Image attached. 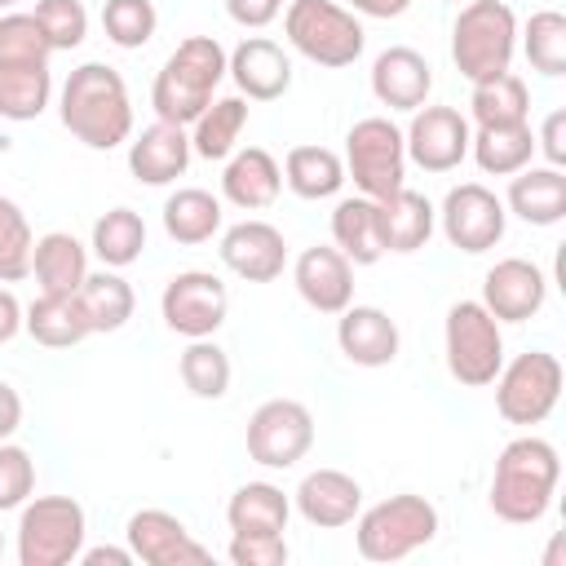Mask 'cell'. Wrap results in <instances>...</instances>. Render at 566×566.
<instances>
[{
    "mask_svg": "<svg viewBox=\"0 0 566 566\" xmlns=\"http://www.w3.org/2000/svg\"><path fill=\"white\" fill-rule=\"evenodd\" d=\"M57 115H62V128L75 142H84L88 150H115L133 137L128 84L106 62H84L66 75L62 97H57Z\"/></svg>",
    "mask_w": 566,
    "mask_h": 566,
    "instance_id": "1",
    "label": "cell"
},
{
    "mask_svg": "<svg viewBox=\"0 0 566 566\" xmlns=\"http://www.w3.org/2000/svg\"><path fill=\"white\" fill-rule=\"evenodd\" d=\"M557 482H562V460H557V447L548 438H513L500 460H495V473H491V513L500 522H513V526H531L548 513L553 495H557Z\"/></svg>",
    "mask_w": 566,
    "mask_h": 566,
    "instance_id": "2",
    "label": "cell"
},
{
    "mask_svg": "<svg viewBox=\"0 0 566 566\" xmlns=\"http://www.w3.org/2000/svg\"><path fill=\"white\" fill-rule=\"evenodd\" d=\"M221 80H226V49H221V40L217 35H186L168 53V62L159 66V75L150 84L155 119L190 128L203 115V106L212 102Z\"/></svg>",
    "mask_w": 566,
    "mask_h": 566,
    "instance_id": "3",
    "label": "cell"
},
{
    "mask_svg": "<svg viewBox=\"0 0 566 566\" xmlns=\"http://www.w3.org/2000/svg\"><path fill=\"white\" fill-rule=\"evenodd\" d=\"M517 53V13L504 0H464L451 22V62L455 71L478 84L504 75Z\"/></svg>",
    "mask_w": 566,
    "mask_h": 566,
    "instance_id": "4",
    "label": "cell"
},
{
    "mask_svg": "<svg viewBox=\"0 0 566 566\" xmlns=\"http://www.w3.org/2000/svg\"><path fill=\"white\" fill-rule=\"evenodd\" d=\"M283 35L301 57H310L314 66H327V71L354 66L367 44L358 13H349L336 0H292L283 9Z\"/></svg>",
    "mask_w": 566,
    "mask_h": 566,
    "instance_id": "5",
    "label": "cell"
},
{
    "mask_svg": "<svg viewBox=\"0 0 566 566\" xmlns=\"http://www.w3.org/2000/svg\"><path fill=\"white\" fill-rule=\"evenodd\" d=\"M438 509L424 495H389L371 509H358L354 517V544L367 562H402L416 548H424L438 535Z\"/></svg>",
    "mask_w": 566,
    "mask_h": 566,
    "instance_id": "6",
    "label": "cell"
},
{
    "mask_svg": "<svg viewBox=\"0 0 566 566\" xmlns=\"http://www.w3.org/2000/svg\"><path fill=\"white\" fill-rule=\"evenodd\" d=\"M88 517L71 495H31L18 509V562L22 566H71L84 548Z\"/></svg>",
    "mask_w": 566,
    "mask_h": 566,
    "instance_id": "7",
    "label": "cell"
},
{
    "mask_svg": "<svg viewBox=\"0 0 566 566\" xmlns=\"http://www.w3.org/2000/svg\"><path fill=\"white\" fill-rule=\"evenodd\" d=\"M407 142L402 128L385 115H367L345 133V181L367 199H389L407 181Z\"/></svg>",
    "mask_w": 566,
    "mask_h": 566,
    "instance_id": "8",
    "label": "cell"
},
{
    "mask_svg": "<svg viewBox=\"0 0 566 566\" xmlns=\"http://www.w3.org/2000/svg\"><path fill=\"white\" fill-rule=\"evenodd\" d=\"M442 349H447V371L469 389L491 385L495 371L504 367V332L482 301H455L447 310Z\"/></svg>",
    "mask_w": 566,
    "mask_h": 566,
    "instance_id": "9",
    "label": "cell"
},
{
    "mask_svg": "<svg viewBox=\"0 0 566 566\" xmlns=\"http://www.w3.org/2000/svg\"><path fill=\"white\" fill-rule=\"evenodd\" d=\"M562 363L548 349H526L513 363H504L495 371V411L509 424H539L553 416L557 398H562Z\"/></svg>",
    "mask_w": 566,
    "mask_h": 566,
    "instance_id": "10",
    "label": "cell"
},
{
    "mask_svg": "<svg viewBox=\"0 0 566 566\" xmlns=\"http://www.w3.org/2000/svg\"><path fill=\"white\" fill-rule=\"evenodd\" d=\"M314 447V416L296 398H270L248 420V460L261 469H292Z\"/></svg>",
    "mask_w": 566,
    "mask_h": 566,
    "instance_id": "11",
    "label": "cell"
},
{
    "mask_svg": "<svg viewBox=\"0 0 566 566\" xmlns=\"http://www.w3.org/2000/svg\"><path fill=\"white\" fill-rule=\"evenodd\" d=\"M438 226H442V234H447L451 248L478 256V252H491L504 239L509 208L482 181H460V186L447 190V199L438 208Z\"/></svg>",
    "mask_w": 566,
    "mask_h": 566,
    "instance_id": "12",
    "label": "cell"
},
{
    "mask_svg": "<svg viewBox=\"0 0 566 566\" xmlns=\"http://www.w3.org/2000/svg\"><path fill=\"white\" fill-rule=\"evenodd\" d=\"M159 314L164 323L186 336V340H199V336H217V327L226 323L230 314V287L212 274V270H181L164 283V296H159Z\"/></svg>",
    "mask_w": 566,
    "mask_h": 566,
    "instance_id": "13",
    "label": "cell"
},
{
    "mask_svg": "<svg viewBox=\"0 0 566 566\" xmlns=\"http://www.w3.org/2000/svg\"><path fill=\"white\" fill-rule=\"evenodd\" d=\"M469 137H473V128L455 106H429V102L420 111H411V124L402 133L407 159L424 172L460 168L469 159Z\"/></svg>",
    "mask_w": 566,
    "mask_h": 566,
    "instance_id": "14",
    "label": "cell"
},
{
    "mask_svg": "<svg viewBox=\"0 0 566 566\" xmlns=\"http://www.w3.org/2000/svg\"><path fill=\"white\" fill-rule=\"evenodd\" d=\"M124 539L133 548L137 562L146 566H199V562H212V548H203L186 522L168 509H137L124 526Z\"/></svg>",
    "mask_w": 566,
    "mask_h": 566,
    "instance_id": "15",
    "label": "cell"
},
{
    "mask_svg": "<svg viewBox=\"0 0 566 566\" xmlns=\"http://www.w3.org/2000/svg\"><path fill=\"white\" fill-rule=\"evenodd\" d=\"M548 301V274L526 256H504L482 279V305L495 323H526Z\"/></svg>",
    "mask_w": 566,
    "mask_h": 566,
    "instance_id": "16",
    "label": "cell"
},
{
    "mask_svg": "<svg viewBox=\"0 0 566 566\" xmlns=\"http://www.w3.org/2000/svg\"><path fill=\"white\" fill-rule=\"evenodd\" d=\"M221 265L230 274H239L243 283H274L287 265V243L283 230L270 221H234L230 230H221Z\"/></svg>",
    "mask_w": 566,
    "mask_h": 566,
    "instance_id": "17",
    "label": "cell"
},
{
    "mask_svg": "<svg viewBox=\"0 0 566 566\" xmlns=\"http://www.w3.org/2000/svg\"><path fill=\"white\" fill-rule=\"evenodd\" d=\"M226 75L234 80L239 97L248 102H279L292 88V57L265 40V35H248L226 53Z\"/></svg>",
    "mask_w": 566,
    "mask_h": 566,
    "instance_id": "18",
    "label": "cell"
},
{
    "mask_svg": "<svg viewBox=\"0 0 566 566\" xmlns=\"http://www.w3.org/2000/svg\"><path fill=\"white\" fill-rule=\"evenodd\" d=\"M292 283H296L301 301L318 314H340L354 301V265L345 261L340 248H327V243H314L296 256Z\"/></svg>",
    "mask_w": 566,
    "mask_h": 566,
    "instance_id": "19",
    "label": "cell"
},
{
    "mask_svg": "<svg viewBox=\"0 0 566 566\" xmlns=\"http://www.w3.org/2000/svg\"><path fill=\"white\" fill-rule=\"evenodd\" d=\"M371 93L380 106L389 111H420L433 93V66L424 53L394 44L385 53H376L371 62Z\"/></svg>",
    "mask_w": 566,
    "mask_h": 566,
    "instance_id": "20",
    "label": "cell"
},
{
    "mask_svg": "<svg viewBox=\"0 0 566 566\" xmlns=\"http://www.w3.org/2000/svg\"><path fill=\"white\" fill-rule=\"evenodd\" d=\"M336 345L354 367H389L398 358V323L380 305H345L336 318Z\"/></svg>",
    "mask_w": 566,
    "mask_h": 566,
    "instance_id": "21",
    "label": "cell"
},
{
    "mask_svg": "<svg viewBox=\"0 0 566 566\" xmlns=\"http://www.w3.org/2000/svg\"><path fill=\"white\" fill-rule=\"evenodd\" d=\"M296 513L318 526V531H336V526H349L363 509V486L358 478L340 473V469H314L301 478L296 495H292Z\"/></svg>",
    "mask_w": 566,
    "mask_h": 566,
    "instance_id": "22",
    "label": "cell"
},
{
    "mask_svg": "<svg viewBox=\"0 0 566 566\" xmlns=\"http://www.w3.org/2000/svg\"><path fill=\"white\" fill-rule=\"evenodd\" d=\"M190 133L181 124L155 119L137 137H128V172L142 186H168L190 168Z\"/></svg>",
    "mask_w": 566,
    "mask_h": 566,
    "instance_id": "23",
    "label": "cell"
},
{
    "mask_svg": "<svg viewBox=\"0 0 566 566\" xmlns=\"http://www.w3.org/2000/svg\"><path fill=\"white\" fill-rule=\"evenodd\" d=\"M279 190H283V168H279V159H274L270 150H261V146L234 150V155L226 159V168H221V199L234 203V208H243V212L270 208V203L279 199Z\"/></svg>",
    "mask_w": 566,
    "mask_h": 566,
    "instance_id": "24",
    "label": "cell"
},
{
    "mask_svg": "<svg viewBox=\"0 0 566 566\" xmlns=\"http://www.w3.org/2000/svg\"><path fill=\"white\" fill-rule=\"evenodd\" d=\"M504 208L513 217H522L526 226H557L566 217V172L544 164V168H522L509 181Z\"/></svg>",
    "mask_w": 566,
    "mask_h": 566,
    "instance_id": "25",
    "label": "cell"
},
{
    "mask_svg": "<svg viewBox=\"0 0 566 566\" xmlns=\"http://www.w3.org/2000/svg\"><path fill=\"white\" fill-rule=\"evenodd\" d=\"M31 274L49 296L80 292V283L88 279V248L71 230H49L31 248Z\"/></svg>",
    "mask_w": 566,
    "mask_h": 566,
    "instance_id": "26",
    "label": "cell"
},
{
    "mask_svg": "<svg viewBox=\"0 0 566 566\" xmlns=\"http://www.w3.org/2000/svg\"><path fill=\"white\" fill-rule=\"evenodd\" d=\"M376 217H380L385 252H416L433 239V226H438V208L407 186L394 190L389 199H376Z\"/></svg>",
    "mask_w": 566,
    "mask_h": 566,
    "instance_id": "27",
    "label": "cell"
},
{
    "mask_svg": "<svg viewBox=\"0 0 566 566\" xmlns=\"http://www.w3.org/2000/svg\"><path fill=\"white\" fill-rule=\"evenodd\" d=\"M22 332H31V340H40L44 349H71L84 336H93L88 314L80 305V292H66V296L40 292L22 314Z\"/></svg>",
    "mask_w": 566,
    "mask_h": 566,
    "instance_id": "28",
    "label": "cell"
},
{
    "mask_svg": "<svg viewBox=\"0 0 566 566\" xmlns=\"http://www.w3.org/2000/svg\"><path fill=\"white\" fill-rule=\"evenodd\" d=\"M332 243L345 252L349 265H376V261L385 256L376 199H367V195L340 199V203L332 208Z\"/></svg>",
    "mask_w": 566,
    "mask_h": 566,
    "instance_id": "29",
    "label": "cell"
},
{
    "mask_svg": "<svg viewBox=\"0 0 566 566\" xmlns=\"http://www.w3.org/2000/svg\"><path fill=\"white\" fill-rule=\"evenodd\" d=\"M287 517L292 500L274 482H243L226 504V522L234 535H283Z\"/></svg>",
    "mask_w": 566,
    "mask_h": 566,
    "instance_id": "30",
    "label": "cell"
},
{
    "mask_svg": "<svg viewBox=\"0 0 566 566\" xmlns=\"http://www.w3.org/2000/svg\"><path fill=\"white\" fill-rule=\"evenodd\" d=\"M469 155L486 177H513L535 159V128L522 124H491L469 137Z\"/></svg>",
    "mask_w": 566,
    "mask_h": 566,
    "instance_id": "31",
    "label": "cell"
},
{
    "mask_svg": "<svg viewBox=\"0 0 566 566\" xmlns=\"http://www.w3.org/2000/svg\"><path fill=\"white\" fill-rule=\"evenodd\" d=\"M53 102L49 62H0V119H40Z\"/></svg>",
    "mask_w": 566,
    "mask_h": 566,
    "instance_id": "32",
    "label": "cell"
},
{
    "mask_svg": "<svg viewBox=\"0 0 566 566\" xmlns=\"http://www.w3.org/2000/svg\"><path fill=\"white\" fill-rule=\"evenodd\" d=\"M221 217H226L221 199L199 186H181L164 199V230L172 243H186V248H199L212 234H221Z\"/></svg>",
    "mask_w": 566,
    "mask_h": 566,
    "instance_id": "33",
    "label": "cell"
},
{
    "mask_svg": "<svg viewBox=\"0 0 566 566\" xmlns=\"http://www.w3.org/2000/svg\"><path fill=\"white\" fill-rule=\"evenodd\" d=\"M243 128H248V97H212L203 115L190 124V150L199 159H230L239 150Z\"/></svg>",
    "mask_w": 566,
    "mask_h": 566,
    "instance_id": "34",
    "label": "cell"
},
{
    "mask_svg": "<svg viewBox=\"0 0 566 566\" xmlns=\"http://www.w3.org/2000/svg\"><path fill=\"white\" fill-rule=\"evenodd\" d=\"M283 181L296 199H332L345 186V159L327 146H292L283 159Z\"/></svg>",
    "mask_w": 566,
    "mask_h": 566,
    "instance_id": "35",
    "label": "cell"
},
{
    "mask_svg": "<svg viewBox=\"0 0 566 566\" xmlns=\"http://www.w3.org/2000/svg\"><path fill=\"white\" fill-rule=\"evenodd\" d=\"M469 115L478 128H491V124H522L531 115V88L522 75L504 71V75H491V80H478L473 93H469Z\"/></svg>",
    "mask_w": 566,
    "mask_h": 566,
    "instance_id": "36",
    "label": "cell"
},
{
    "mask_svg": "<svg viewBox=\"0 0 566 566\" xmlns=\"http://www.w3.org/2000/svg\"><path fill=\"white\" fill-rule=\"evenodd\" d=\"M80 305H84L93 332H119L133 318L137 296H133V287L119 270H97L80 283Z\"/></svg>",
    "mask_w": 566,
    "mask_h": 566,
    "instance_id": "37",
    "label": "cell"
},
{
    "mask_svg": "<svg viewBox=\"0 0 566 566\" xmlns=\"http://www.w3.org/2000/svg\"><path fill=\"white\" fill-rule=\"evenodd\" d=\"M93 252L106 270H124L146 252V221L133 208H111L93 221Z\"/></svg>",
    "mask_w": 566,
    "mask_h": 566,
    "instance_id": "38",
    "label": "cell"
},
{
    "mask_svg": "<svg viewBox=\"0 0 566 566\" xmlns=\"http://www.w3.org/2000/svg\"><path fill=\"white\" fill-rule=\"evenodd\" d=\"M517 44L531 62V71L557 80L566 75V13L557 9H539L526 18V27H517Z\"/></svg>",
    "mask_w": 566,
    "mask_h": 566,
    "instance_id": "39",
    "label": "cell"
},
{
    "mask_svg": "<svg viewBox=\"0 0 566 566\" xmlns=\"http://www.w3.org/2000/svg\"><path fill=\"white\" fill-rule=\"evenodd\" d=\"M177 371H181V385H186L195 398H208V402L226 398V394H230V376H234L230 354H226V349H221L212 336L190 340V345L181 349Z\"/></svg>",
    "mask_w": 566,
    "mask_h": 566,
    "instance_id": "40",
    "label": "cell"
},
{
    "mask_svg": "<svg viewBox=\"0 0 566 566\" xmlns=\"http://www.w3.org/2000/svg\"><path fill=\"white\" fill-rule=\"evenodd\" d=\"M31 248L35 234L27 212L9 195H0V283H22L31 274Z\"/></svg>",
    "mask_w": 566,
    "mask_h": 566,
    "instance_id": "41",
    "label": "cell"
},
{
    "mask_svg": "<svg viewBox=\"0 0 566 566\" xmlns=\"http://www.w3.org/2000/svg\"><path fill=\"white\" fill-rule=\"evenodd\" d=\"M155 27H159V13H155L150 0H106L102 4V31L119 49L150 44L155 40Z\"/></svg>",
    "mask_w": 566,
    "mask_h": 566,
    "instance_id": "42",
    "label": "cell"
},
{
    "mask_svg": "<svg viewBox=\"0 0 566 566\" xmlns=\"http://www.w3.org/2000/svg\"><path fill=\"white\" fill-rule=\"evenodd\" d=\"M35 22L49 40L53 53H66V49H80L84 35H88V9L80 0H35Z\"/></svg>",
    "mask_w": 566,
    "mask_h": 566,
    "instance_id": "43",
    "label": "cell"
},
{
    "mask_svg": "<svg viewBox=\"0 0 566 566\" xmlns=\"http://www.w3.org/2000/svg\"><path fill=\"white\" fill-rule=\"evenodd\" d=\"M53 49L35 22V13H4L0 18V62H49Z\"/></svg>",
    "mask_w": 566,
    "mask_h": 566,
    "instance_id": "44",
    "label": "cell"
},
{
    "mask_svg": "<svg viewBox=\"0 0 566 566\" xmlns=\"http://www.w3.org/2000/svg\"><path fill=\"white\" fill-rule=\"evenodd\" d=\"M35 495V460L18 442H0V513L22 509Z\"/></svg>",
    "mask_w": 566,
    "mask_h": 566,
    "instance_id": "45",
    "label": "cell"
},
{
    "mask_svg": "<svg viewBox=\"0 0 566 566\" xmlns=\"http://www.w3.org/2000/svg\"><path fill=\"white\" fill-rule=\"evenodd\" d=\"M226 557L234 566H283L287 562V539L283 535H230Z\"/></svg>",
    "mask_w": 566,
    "mask_h": 566,
    "instance_id": "46",
    "label": "cell"
},
{
    "mask_svg": "<svg viewBox=\"0 0 566 566\" xmlns=\"http://www.w3.org/2000/svg\"><path fill=\"white\" fill-rule=\"evenodd\" d=\"M535 150H544V159H548L553 168L566 164V111H548V115H544V124H539V133H535Z\"/></svg>",
    "mask_w": 566,
    "mask_h": 566,
    "instance_id": "47",
    "label": "cell"
},
{
    "mask_svg": "<svg viewBox=\"0 0 566 566\" xmlns=\"http://www.w3.org/2000/svg\"><path fill=\"white\" fill-rule=\"evenodd\" d=\"M226 13H230V22H239L248 31H261L283 13V0H226Z\"/></svg>",
    "mask_w": 566,
    "mask_h": 566,
    "instance_id": "48",
    "label": "cell"
},
{
    "mask_svg": "<svg viewBox=\"0 0 566 566\" xmlns=\"http://www.w3.org/2000/svg\"><path fill=\"white\" fill-rule=\"evenodd\" d=\"M18 424H22V394L9 380H0V442H9Z\"/></svg>",
    "mask_w": 566,
    "mask_h": 566,
    "instance_id": "49",
    "label": "cell"
},
{
    "mask_svg": "<svg viewBox=\"0 0 566 566\" xmlns=\"http://www.w3.org/2000/svg\"><path fill=\"white\" fill-rule=\"evenodd\" d=\"M22 301L9 292V287H0V345H9L18 332H22Z\"/></svg>",
    "mask_w": 566,
    "mask_h": 566,
    "instance_id": "50",
    "label": "cell"
},
{
    "mask_svg": "<svg viewBox=\"0 0 566 566\" xmlns=\"http://www.w3.org/2000/svg\"><path fill=\"white\" fill-rule=\"evenodd\" d=\"M75 562H84V566H133L137 557H133V548H115V544H97V548H80V557Z\"/></svg>",
    "mask_w": 566,
    "mask_h": 566,
    "instance_id": "51",
    "label": "cell"
},
{
    "mask_svg": "<svg viewBox=\"0 0 566 566\" xmlns=\"http://www.w3.org/2000/svg\"><path fill=\"white\" fill-rule=\"evenodd\" d=\"M349 13H363V18H402L411 9V0H345Z\"/></svg>",
    "mask_w": 566,
    "mask_h": 566,
    "instance_id": "52",
    "label": "cell"
},
{
    "mask_svg": "<svg viewBox=\"0 0 566 566\" xmlns=\"http://www.w3.org/2000/svg\"><path fill=\"white\" fill-rule=\"evenodd\" d=\"M562 548H566V539L553 535V544H548V553H544V566H562Z\"/></svg>",
    "mask_w": 566,
    "mask_h": 566,
    "instance_id": "53",
    "label": "cell"
},
{
    "mask_svg": "<svg viewBox=\"0 0 566 566\" xmlns=\"http://www.w3.org/2000/svg\"><path fill=\"white\" fill-rule=\"evenodd\" d=\"M13 4H18V0H0V9H13Z\"/></svg>",
    "mask_w": 566,
    "mask_h": 566,
    "instance_id": "54",
    "label": "cell"
},
{
    "mask_svg": "<svg viewBox=\"0 0 566 566\" xmlns=\"http://www.w3.org/2000/svg\"><path fill=\"white\" fill-rule=\"evenodd\" d=\"M0 553H4V531H0Z\"/></svg>",
    "mask_w": 566,
    "mask_h": 566,
    "instance_id": "55",
    "label": "cell"
},
{
    "mask_svg": "<svg viewBox=\"0 0 566 566\" xmlns=\"http://www.w3.org/2000/svg\"><path fill=\"white\" fill-rule=\"evenodd\" d=\"M447 4H460V0H447Z\"/></svg>",
    "mask_w": 566,
    "mask_h": 566,
    "instance_id": "56",
    "label": "cell"
}]
</instances>
